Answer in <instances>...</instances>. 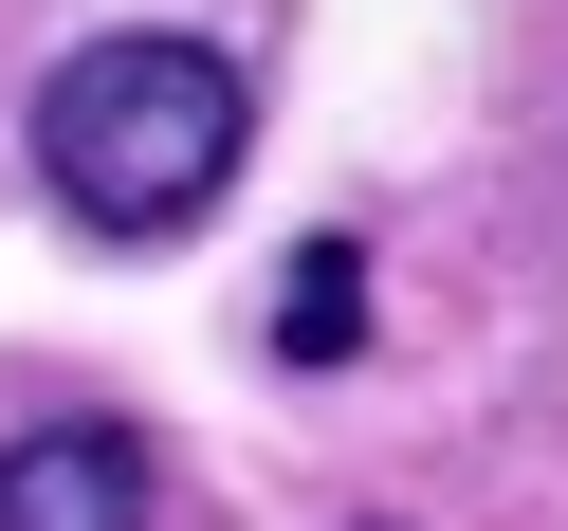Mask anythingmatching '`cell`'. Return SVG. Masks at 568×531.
<instances>
[{
  "mask_svg": "<svg viewBox=\"0 0 568 531\" xmlns=\"http://www.w3.org/2000/svg\"><path fill=\"white\" fill-rule=\"evenodd\" d=\"M0 531H148V440H129V421L0 440Z\"/></svg>",
  "mask_w": 568,
  "mask_h": 531,
  "instance_id": "2",
  "label": "cell"
},
{
  "mask_svg": "<svg viewBox=\"0 0 568 531\" xmlns=\"http://www.w3.org/2000/svg\"><path fill=\"white\" fill-rule=\"evenodd\" d=\"M275 348H294V367H348V348H367V257H348V238H294V294H275Z\"/></svg>",
  "mask_w": 568,
  "mask_h": 531,
  "instance_id": "3",
  "label": "cell"
},
{
  "mask_svg": "<svg viewBox=\"0 0 568 531\" xmlns=\"http://www.w3.org/2000/svg\"><path fill=\"white\" fill-rule=\"evenodd\" d=\"M257 147V92L221 38H92L38 74V184L92 238H184Z\"/></svg>",
  "mask_w": 568,
  "mask_h": 531,
  "instance_id": "1",
  "label": "cell"
}]
</instances>
